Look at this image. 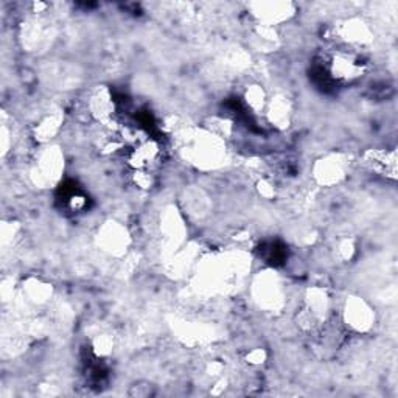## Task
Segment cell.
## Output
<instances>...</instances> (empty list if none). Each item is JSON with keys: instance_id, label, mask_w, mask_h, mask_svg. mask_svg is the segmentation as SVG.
<instances>
[{"instance_id": "1", "label": "cell", "mask_w": 398, "mask_h": 398, "mask_svg": "<svg viewBox=\"0 0 398 398\" xmlns=\"http://www.w3.org/2000/svg\"><path fill=\"white\" fill-rule=\"evenodd\" d=\"M254 296L259 305L266 309H276L283 303V288L276 272L265 271L254 282Z\"/></svg>"}, {"instance_id": "2", "label": "cell", "mask_w": 398, "mask_h": 398, "mask_svg": "<svg viewBox=\"0 0 398 398\" xmlns=\"http://www.w3.org/2000/svg\"><path fill=\"white\" fill-rule=\"evenodd\" d=\"M375 314L372 308L360 297H350L344 307V322L355 331H367L371 329Z\"/></svg>"}, {"instance_id": "3", "label": "cell", "mask_w": 398, "mask_h": 398, "mask_svg": "<svg viewBox=\"0 0 398 398\" xmlns=\"http://www.w3.org/2000/svg\"><path fill=\"white\" fill-rule=\"evenodd\" d=\"M87 113L103 125H108L114 119L115 103L108 87L100 86L91 92L87 100Z\"/></svg>"}, {"instance_id": "4", "label": "cell", "mask_w": 398, "mask_h": 398, "mask_svg": "<svg viewBox=\"0 0 398 398\" xmlns=\"http://www.w3.org/2000/svg\"><path fill=\"white\" fill-rule=\"evenodd\" d=\"M345 174L344 163L339 156H329L325 159L316 162L314 178L320 185L331 187L341 183Z\"/></svg>"}, {"instance_id": "5", "label": "cell", "mask_w": 398, "mask_h": 398, "mask_svg": "<svg viewBox=\"0 0 398 398\" xmlns=\"http://www.w3.org/2000/svg\"><path fill=\"white\" fill-rule=\"evenodd\" d=\"M98 239L104 250H108L110 254L117 255L126 250L128 233L119 222H108L106 226H103V229L98 233Z\"/></svg>"}, {"instance_id": "6", "label": "cell", "mask_w": 398, "mask_h": 398, "mask_svg": "<svg viewBox=\"0 0 398 398\" xmlns=\"http://www.w3.org/2000/svg\"><path fill=\"white\" fill-rule=\"evenodd\" d=\"M254 7L257 8L254 16L263 22V25H269V27L286 21L292 14L291 3L269 2V3H255Z\"/></svg>"}, {"instance_id": "7", "label": "cell", "mask_w": 398, "mask_h": 398, "mask_svg": "<svg viewBox=\"0 0 398 398\" xmlns=\"http://www.w3.org/2000/svg\"><path fill=\"white\" fill-rule=\"evenodd\" d=\"M266 115L272 125H276L279 128L288 126L291 119V104L288 102V98L276 97L272 98L271 102H268Z\"/></svg>"}, {"instance_id": "8", "label": "cell", "mask_w": 398, "mask_h": 398, "mask_svg": "<svg viewBox=\"0 0 398 398\" xmlns=\"http://www.w3.org/2000/svg\"><path fill=\"white\" fill-rule=\"evenodd\" d=\"M341 34L345 39V43H349V44L361 45L371 40V30H368V27L361 21H350L345 23L341 30Z\"/></svg>"}, {"instance_id": "9", "label": "cell", "mask_w": 398, "mask_h": 398, "mask_svg": "<svg viewBox=\"0 0 398 398\" xmlns=\"http://www.w3.org/2000/svg\"><path fill=\"white\" fill-rule=\"evenodd\" d=\"M61 121L62 115L60 113H51L50 115H47L45 119L39 121L36 130H34V136H36L40 143L49 142V140L54 139L56 136V132L60 131Z\"/></svg>"}, {"instance_id": "10", "label": "cell", "mask_w": 398, "mask_h": 398, "mask_svg": "<svg viewBox=\"0 0 398 398\" xmlns=\"http://www.w3.org/2000/svg\"><path fill=\"white\" fill-rule=\"evenodd\" d=\"M244 102L248 104V108L254 113H261V110H266L268 106V100L266 93L263 91V87L259 84L249 86L244 92Z\"/></svg>"}, {"instance_id": "11", "label": "cell", "mask_w": 398, "mask_h": 398, "mask_svg": "<svg viewBox=\"0 0 398 398\" xmlns=\"http://www.w3.org/2000/svg\"><path fill=\"white\" fill-rule=\"evenodd\" d=\"M126 394L132 398H153L159 394V390H157V386L153 382H150V379H137V382H134L130 386Z\"/></svg>"}, {"instance_id": "12", "label": "cell", "mask_w": 398, "mask_h": 398, "mask_svg": "<svg viewBox=\"0 0 398 398\" xmlns=\"http://www.w3.org/2000/svg\"><path fill=\"white\" fill-rule=\"evenodd\" d=\"M23 290L27 291L28 298H30L32 302H36V303H43L45 301H49V297L51 296L50 286L43 283V282H38V280H32V282H28Z\"/></svg>"}, {"instance_id": "13", "label": "cell", "mask_w": 398, "mask_h": 398, "mask_svg": "<svg viewBox=\"0 0 398 398\" xmlns=\"http://www.w3.org/2000/svg\"><path fill=\"white\" fill-rule=\"evenodd\" d=\"M113 347H114L113 339H110L108 335H102L93 341L92 350L97 356H108L110 352H113Z\"/></svg>"}, {"instance_id": "14", "label": "cell", "mask_w": 398, "mask_h": 398, "mask_svg": "<svg viewBox=\"0 0 398 398\" xmlns=\"http://www.w3.org/2000/svg\"><path fill=\"white\" fill-rule=\"evenodd\" d=\"M246 361L249 362L250 366H260L266 361V352L263 349H254L246 355Z\"/></svg>"}]
</instances>
